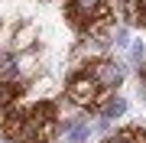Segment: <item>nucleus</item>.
I'll use <instances>...</instances> for the list:
<instances>
[{"mask_svg":"<svg viewBox=\"0 0 146 143\" xmlns=\"http://www.w3.org/2000/svg\"><path fill=\"white\" fill-rule=\"evenodd\" d=\"M123 72L114 59H91L88 65L75 69L65 81V98L75 107H88V111H101L107 104V94L120 85Z\"/></svg>","mask_w":146,"mask_h":143,"instance_id":"obj_1","label":"nucleus"},{"mask_svg":"<svg viewBox=\"0 0 146 143\" xmlns=\"http://www.w3.org/2000/svg\"><path fill=\"white\" fill-rule=\"evenodd\" d=\"M7 143H52L58 137V107L55 101H39L29 107H13L0 120Z\"/></svg>","mask_w":146,"mask_h":143,"instance_id":"obj_2","label":"nucleus"},{"mask_svg":"<svg viewBox=\"0 0 146 143\" xmlns=\"http://www.w3.org/2000/svg\"><path fill=\"white\" fill-rule=\"evenodd\" d=\"M65 16L84 36H107L114 26L110 0H65Z\"/></svg>","mask_w":146,"mask_h":143,"instance_id":"obj_3","label":"nucleus"},{"mask_svg":"<svg viewBox=\"0 0 146 143\" xmlns=\"http://www.w3.org/2000/svg\"><path fill=\"white\" fill-rule=\"evenodd\" d=\"M23 98V81H10V78H0V120L20 104Z\"/></svg>","mask_w":146,"mask_h":143,"instance_id":"obj_4","label":"nucleus"},{"mask_svg":"<svg viewBox=\"0 0 146 143\" xmlns=\"http://www.w3.org/2000/svg\"><path fill=\"white\" fill-rule=\"evenodd\" d=\"M117 10L127 20V26H136V29L146 26V0H117Z\"/></svg>","mask_w":146,"mask_h":143,"instance_id":"obj_5","label":"nucleus"},{"mask_svg":"<svg viewBox=\"0 0 146 143\" xmlns=\"http://www.w3.org/2000/svg\"><path fill=\"white\" fill-rule=\"evenodd\" d=\"M104 143H146V130L143 127H123L114 137H107Z\"/></svg>","mask_w":146,"mask_h":143,"instance_id":"obj_6","label":"nucleus"},{"mask_svg":"<svg viewBox=\"0 0 146 143\" xmlns=\"http://www.w3.org/2000/svg\"><path fill=\"white\" fill-rule=\"evenodd\" d=\"M123 111H127V101H123V98H110V101H107L104 107H101L98 114L104 117V120H110V117H120Z\"/></svg>","mask_w":146,"mask_h":143,"instance_id":"obj_7","label":"nucleus"},{"mask_svg":"<svg viewBox=\"0 0 146 143\" xmlns=\"http://www.w3.org/2000/svg\"><path fill=\"white\" fill-rule=\"evenodd\" d=\"M88 133H91L88 124H78V127H72V140H75V143H84V140H88Z\"/></svg>","mask_w":146,"mask_h":143,"instance_id":"obj_8","label":"nucleus"}]
</instances>
